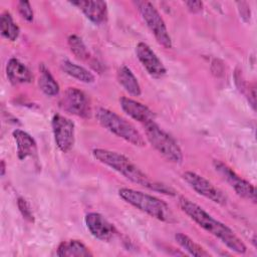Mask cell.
Instances as JSON below:
<instances>
[{
  "label": "cell",
  "mask_w": 257,
  "mask_h": 257,
  "mask_svg": "<svg viewBox=\"0 0 257 257\" xmlns=\"http://www.w3.org/2000/svg\"><path fill=\"white\" fill-rule=\"evenodd\" d=\"M179 206L181 210L195 223H197L205 231L218 238L228 249L238 254H244L246 252V245L233 232V230L207 213L202 207L186 197L179 198Z\"/></svg>",
  "instance_id": "cell-1"
},
{
  "label": "cell",
  "mask_w": 257,
  "mask_h": 257,
  "mask_svg": "<svg viewBox=\"0 0 257 257\" xmlns=\"http://www.w3.org/2000/svg\"><path fill=\"white\" fill-rule=\"evenodd\" d=\"M92 156L96 161L109 167L135 184L162 194L175 195V191L171 187L164 183L151 180L128 158L120 153L105 149H94L92 150Z\"/></svg>",
  "instance_id": "cell-2"
},
{
  "label": "cell",
  "mask_w": 257,
  "mask_h": 257,
  "mask_svg": "<svg viewBox=\"0 0 257 257\" xmlns=\"http://www.w3.org/2000/svg\"><path fill=\"white\" fill-rule=\"evenodd\" d=\"M118 196L127 204L159 221L166 223L176 222L169 205L155 196L130 188L119 189Z\"/></svg>",
  "instance_id": "cell-3"
},
{
  "label": "cell",
  "mask_w": 257,
  "mask_h": 257,
  "mask_svg": "<svg viewBox=\"0 0 257 257\" xmlns=\"http://www.w3.org/2000/svg\"><path fill=\"white\" fill-rule=\"evenodd\" d=\"M95 118L102 127L133 146H145V140L135 125L114 111L104 107H98L95 110Z\"/></svg>",
  "instance_id": "cell-4"
},
{
  "label": "cell",
  "mask_w": 257,
  "mask_h": 257,
  "mask_svg": "<svg viewBox=\"0 0 257 257\" xmlns=\"http://www.w3.org/2000/svg\"><path fill=\"white\" fill-rule=\"evenodd\" d=\"M144 125L147 140L163 157L175 164L182 163V150L173 137L161 128L155 120L145 123Z\"/></svg>",
  "instance_id": "cell-5"
},
{
  "label": "cell",
  "mask_w": 257,
  "mask_h": 257,
  "mask_svg": "<svg viewBox=\"0 0 257 257\" xmlns=\"http://www.w3.org/2000/svg\"><path fill=\"white\" fill-rule=\"evenodd\" d=\"M135 5L138 8L148 28L154 34L158 43L165 48H171V36L167 29L166 23L157 8L149 1H135Z\"/></svg>",
  "instance_id": "cell-6"
},
{
  "label": "cell",
  "mask_w": 257,
  "mask_h": 257,
  "mask_svg": "<svg viewBox=\"0 0 257 257\" xmlns=\"http://www.w3.org/2000/svg\"><path fill=\"white\" fill-rule=\"evenodd\" d=\"M213 168L216 173L233 188L238 196L252 203H256V190L251 183L238 176L229 166L219 160L213 161Z\"/></svg>",
  "instance_id": "cell-7"
},
{
  "label": "cell",
  "mask_w": 257,
  "mask_h": 257,
  "mask_svg": "<svg viewBox=\"0 0 257 257\" xmlns=\"http://www.w3.org/2000/svg\"><path fill=\"white\" fill-rule=\"evenodd\" d=\"M182 178L199 195L219 205H225L227 203L226 195L203 176L192 171H187L183 174Z\"/></svg>",
  "instance_id": "cell-8"
},
{
  "label": "cell",
  "mask_w": 257,
  "mask_h": 257,
  "mask_svg": "<svg viewBox=\"0 0 257 257\" xmlns=\"http://www.w3.org/2000/svg\"><path fill=\"white\" fill-rule=\"evenodd\" d=\"M59 107L70 114L87 118L90 115V105L86 94L75 87H68L59 100Z\"/></svg>",
  "instance_id": "cell-9"
},
{
  "label": "cell",
  "mask_w": 257,
  "mask_h": 257,
  "mask_svg": "<svg viewBox=\"0 0 257 257\" xmlns=\"http://www.w3.org/2000/svg\"><path fill=\"white\" fill-rule=\"evenodd\" d=\"M51 126L57 148L62 153H68L74 145V123L61 114H54Z\"/></svg>",
  "instance_id": "cell-10"
},
{
  "label": "cell",
  "mask_w": 257,
  "mask_h": 257,
  "mask_svg": "<svg viewBox=\"0 0 257 257\" xmlns=\"http://www.w3.org/2000/svg\"><path fill=\"white\" fill-rule=\"evenodd\" d=\"M136 54L147 72L155 77L161 78L167 73V69L163 62L154 52V50L145 42H140L136 46Z\"/></svg>",
  "instance_id": "cell-11"
},
{
  "label": "cell",
  "mask_w": 257,
  "mask_h": 257,
  "mask_svg": "<svg viewBox=\"0 0 257 257\" xmlns=\"http://www.w3.org/2000/svg\"><path fill=\"white\" fill-rule=\"evenodd\" d=\"M84 222L90 234L98 240L109 241L116 233L114 226L99 213L91 212L86 214Z\"/></svg>",
  "instance_id": "cell-12"
},
{
  "label": "cell",
  "mask_w": 257,
  "mask_h": 257,
  "mask_svg": "<svg viewBox=\"0 0 257 257\" xmlns=\"http://www.w3.org/2000/svg\"><path fill=\"white\" fill-rule=\"evenodd\" d=\"M71 5L76 6L94 24H101L107 18V4L101 0H77L71 1Z\"/></svg>",
  "instance_id": "cell-13"
},
{
  "label": "cell",
  "mask_w": 257,
  "mask_h": 257,
  "mask_svg": "<svg viewBox=\"0 0 257 257\" xmlns=\"http://www.w3.org/2000/svg\"><path fill=\"white\" fill-rule=\"evenodd\" d=\"M119 104L121 109L133 119L142 123H148L154 121L155 115L153 111L145 104L132 99L130 97L122 96L119 98Z\"/></svg>",
  "instance_id": "cell-14"
},
{
  "label": "cell",
  "mask_w": 257,
  "mask_h": 257,
  "mask_svg": "<svg viewBox=\"0 0 257 257\" xmlns=\"http://www.w3.org/2000/svg\"><path fill=\"white\" fill-rule=\"evenodd\" d=\"M12 136L16 143V153L19 160L23 161L29 157H33L37 153L36 142L28 133L22 130H15Z\"/></svg>",
  "instance_id": "cell-15"
},
{
  "label": "cell",
  "mask_w": 257,
  "mask_h": 257,
  "mask_svg": "<svg viewBox=\"0 0 257 257\" xmlns=\"http://www.w3.org/2000/svg\"><path fill=\"white\" fill-rule=\"evenodd\" d=\"M6 75L12 84L28 83L32 80L29 68L17 58H10L6 65Z\"/></svg>",
  "instance_id": "cell-16"
},
{
  "label": "cell",
  "mask_w": 257,
  "mask_h": 257,
  "mask_svg": "<svg viewBox=\"0 0 257 257\" xmlns=\"http://www.w3.org/2000/svg\"><path fill=\"white\" fill-rule=\"evenodd\" d=\"M116 78L118 83L123 87V89L133 96H140L142 93L141 85L138 78L126 65H121L118 67L116 72Z\"/></svg>",
  "instance_id": "cell-17"
},
{
  "label": "cell",
  "mask_w": 257,
  "mask_h": 257,
  "mask_svg": "<svg viewBox=\"0 0 257 257\" xmlns=\"http://www.w3.org/2000/svg\"><path fill=\"white\" fill-rule=\"evenodd\" d=\"M56 255L59 257H87L92 256L90 250L79 240L62 241L56 250Z\"/></svg>",
  "instance_id": "cell-18"
},
{
  "label": "cell",
  "mask_w": 257,
  "mask_h": 257,
  "mask_svg": "<svg viewBox=\"0 0 257 257\" xmlns=\"http://www.w3.org/2000/svg\"><path fill=\"white\" fill-rule=\"evenodd\" d=\"M38 85L42 92L48 96H54L59 92V84L43 63L39 65Z\"/></svg>",
  "instance_id": "cell-19"
},
{
  "label": "cell",
  "mask_w": 257,
  "mask_h": 257,
  "mask_svg": "<svg viewBox=\"0 0 257 257\" xmlns=\"http://www.w3.org/2000/svg\"><path fill=\"white\" fill-rule=\"evenodd\" d=\"M61 69L69 76L76 78L84 83H92L94 81V75L83 66L75 64L69 60H63L60 64Z\"/></svg>",
  "instance_id": "cell-20"
},
{
  "label": "cell",
  "mask_w": 257,
  "mask_h": 257,
  "mask_svg": "<svg viewBox=\"0 0 257 257\" xmlns=\"http://www.w3.org/2000/svg\"><path fill=\"white\" fill-rule=\"evenodd\" d=\"M0 28L2 36L10 41H15L19 36L20 29L8 11H4L1 14Z\"/></svg>",
  "instance_id": "cell-21"
},
{
  "label": "cell",
  "mask_w": 257,
  "mask_h": 257,
  "mask_svg": "<svg viewBox=\"0 0 257 257\" xmlns=\"http://www.w3.org/2000/svg\"><path fill=\"white\" fill-rule=\"evenodd\" d=\"M175 239L177 243L190 255L193 256H200V257H207L210 256V253L207 252L203 247H201L198 243H196L193 239L183 233H177L175 235Z\"/></svg>",
  "instance_id": "cell-22"
},
{
  "label": "cell",
  "mask_w": 257,
  "mask_h": 257,
  "mask_svg": "<svg viewBox=\"0 0 257 257\" xmlns=\"http://www.w3.org/2000/svg\"><path fill=\"white\" fill-rule=\"evenodd\" d=\"M67 42H68L71 52L74 54V56L77 59L87 60L90 57L87 47L85 46L84 42L82 41V39L79 36H77L75 34L70 35L67 39Z\"/></svg>",
  "instance_id": "cell-23"
},
{
  "label": "cell",
  "mask_w": 257,
  "mask_h": 257,
  "mask_svg": "<svg viewBox=\"0 0 257 257\" xmlns=\"http://www.w3.org/2000/svg\"><path fill=\"white\" fill-rule=\"evenodd\" d=\"M17 206H18V209H19V212L21 213L22 217L28 221V222H34V216H33V213H32V210L28 204V202L22 198V197H19L17 199Z\"/></svg>",
  "instance_id": "cell-24"
},
{
  "label": "cell",
  "mask_w": 257,
  "mask_h": 257,
  "mask_svg": "<svg viewBox=\"0 0 257 257\" xmlns=\"http://www.w3.org/2000/svg\"><path fill=\"white\" fill-rule=\"evenodd\" d=\"M17 8H18L19 14L24 20L28 22H31L33 20V16H34L33 10L28 1H19L17 3Z\"/></svg>",
  "instance_id": "cell-25"
},
{
  "label": "cell",
  "mask_w": 257,
  "mask_h": 257,
  "mask_svg": "<svg viewBox=\"0 0 257 257\" xmlns=\"http://www.w3.org/2000/svg\"><path fill=\"white\" fill-rule=\"evenodd\" d=\"M236 4L238 6V11H239L240 17L243 19L244 22H249L250 15H251L249 4L247 2H243V1L236 2Z\"/></svg>",
  "instance_id": "cell-26"
},
{
  "label": "cell",
  "mask_w": 257,
  "mask_h": 257,
  "mask_svg": "<svg viewBox=\"0 0 257 257\" xmlns=\"http://www.w3.org/2000/svg\"><path fill=\"white\" fill-rule=\"evenodd\" d=\"M185 5L192 13H198L203 9V2L202 1H186Z\"/></svg>",
  "instance_id": "cell-27"
},
{
  "label": "cell",
  "mask_w": 257,
  "mask_h": 257,
  "mask_svg": "<svg viewBox=\"0 0 257 257\" xmlns=\"http://www.w3.org/2000/svg\"><path fill=\"white\" fill-rule=\"evenodd\" d=\"M5 171H6L5 162H4V161H1V176H2V177L5 175Z\"/></svg>",
  "instance_id": "cell-28"
}]
</instances>
